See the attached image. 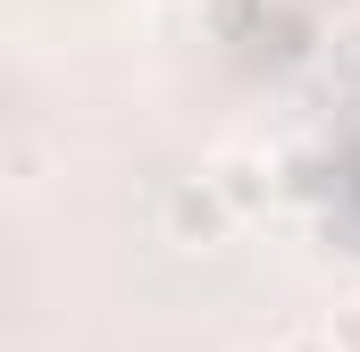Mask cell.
Returning <instances> with one entry per match:
<instances>
[{
    "mask_svg": "<svg viewBox=\"0 0 360 352\" xmlns=\"http://www.w3.org/2000/svg\"><path fill=\"white\" fill-rule=\"evenodd\" d=\"M210 176H218V193L235 201V218H260V210H269V160H260V151H218Z\"/></svg>",
    "mask_w": 360,
    "mask_h": 352,
    "instance_id": "2",
    "label": "cell"
},
{
    "mask_svg": "<svg viewBox=\"0 0 360 352\" xmlns=\"http://www.w3.org/2000/svg\"><path fill=\"white\" fill-rule=\"evenodd\" d=\"M0 176H8L17 193H42V184H51V143H42L34 126H17V134L0 143Z\"/></svg>",
    "mask_w": 360,
    "mask_h": 352,
    "instance_id": "3",
    "label": "cell"
},
{
    "mask_svg": "<svg viewBox=\"0 0 360 352\" xmlns=\"http://www.w3.org/2000/svg\"><path fill=\"white\" fill-rule=\"evenodd\" d=\"M243 352H285V344H243Z\"/></svg>",
    "mask_w": 360,
    "mask_h": 352,
    "instance_id": "6",
    "label": "cell"
},
{
    "mask_svg": "<svg viewBox=\"0 0 360 352\" xmlns=\"http://www.w3.org/2000/svg\"><path fill=\"white\" fill-rule=\"evenodd\" d=\"M160 235H168L176 252H218V244L235 235V201L218 193V176H176V184L160 193Z\"/></svg>",
    "mask_w": 360,
    "mask_h": 352,
    "instance_id": "1",
    "label": "cell"
},
{
    "mask_svg": "<svg viewBox=\"0 0 360 352\" xmlns=\"http://www.w3.org/2000/svg\"><path fill=\"white\" fill-rule=\"evenodd\" d=\"M327 327H335V344H344V352H360V302H344Z\"/></svg>",
    "mask_w": 360,
    "mask_h": 352,
    "instance_id": "4",
    "label": "cell"
},
{
    "mask_svg": "<svg viewBox=\"0 0 360 352\" xmlns=\"http://www.w3.org/2000/svg\"><path fill=\"white\" fill-rule=\"evenodd\" d=\"M285 352H344V344H335V327H319V336H285Z\"/></svg>",
    "mask_w": 360,
    "mask_h": 352,
    "instance_id": "5",
    "label": "cell"
}]
</instances>
